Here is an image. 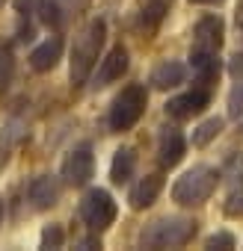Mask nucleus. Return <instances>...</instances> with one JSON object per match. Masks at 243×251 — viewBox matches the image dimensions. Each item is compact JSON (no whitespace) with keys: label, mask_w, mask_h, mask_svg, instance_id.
<instances>
[{"label":"nucleus","mask_w":243,"mask_h":251,"mask_svg":"<svg viewBox=\"0 0 243 251\" xmlns=\"http://www.w3.org/2000/svg\"><path fill=\"white\" fill-rule=\"evenodd\" d=\"M190 68H193L196 80L202 83V89H208L219 77V56L211 50H190Z\"/></svg>","instance_id":"nucleus-15"},{"label":"nucleus","mask_w":243,"mask_h":251,"mask_svg":"<svg viewBox=\"0 0 243 251\" xmlns=\"http://www.w3.org/2000/svg\"><path fill=\"white\" fill-rule=\"evenodd\" d=\"M12 3H15V12L18 15H30L33 9L42 6V0H12Z\"/></svg>","instance_id":"nucleus-26"},{"label":"nucleus","mask_w":243,"mask_h":251,"mask_svg":"<svg viewBox=\"0 0 243 251\" xmlns=\"http://www.w3.org/2000/svg\"><path fill=\"white\" fill-rule=\"evenodd\" d=\"M237 30L243 33V0H240V3H237Z\"/></svg>","instance_id":"nucleus-28"},{"label":"nucleus","mask_w":243,"mask_h":251,"mask_svg":"<svg viewBox=\"0 0 243 251\" xmlns=\"http://www.w3.org/2000/svg\"><path fill=\"white\" fill-rule=\"evenodd\" d=\"M160 189H163V177H160V175H146V177H140V180L134 183L131 195H128L131 210H146V207H152V204L157 201Z\"/></svg>","instance_id":"nucleus-14"},{"label":"nucleus","mask_w":243,"mask_h":251,"mask_svg":"<svg viewBox=\"0 0 243 251\" xmlns=\"http://www.w3.org/2000/svg\"><path fill=\"white\" fill-rule=\"evenodd\" d=\"M128 65H131V59H128V48L116 45V48L101 59V65H98V71H95V77H92V86H95V89H104V86L122 80V77L128 74Z\"/></svg>","instance_id":"nucleus-9"},{"label":"nucleus","mask_w":243,"mask_h":251,"mask_svg":"<svg viewBox=\"0 0 243 251\" xmlns=\"http://www.w3.org/2000/svg\"><path fill=\"white\" fill-rule=\"evenodd\" d=\"M62 180L68 186H86L95 175V157H92V148L89 145H77L65 154L62 160V169H60Z\"/></svg>","instance_id":"nucleus-6"},{"label":"nucleus","mask_w":243,"mask_h":251,"mask_svg":"<svg viewBox=\"0 0 243 251\" xmlns=\"http://www.w3.org/2000/svg\"><path fill=\"white\" fill-rule=\"evenodd\" d=\"M222 175H225L231 183H240V180H243V154H234V157H228V163H225Z\"/></svg>","instance_id":"nucleus-24"},{"label":"nucleus","mask_w":243,"mask_h":251,"mask_svg":"<svg viewBox=\"0 0 243 251\" xmlns=\"http://www.w3.org/2000/svg\"><path fill=\"white\" fill-rule=\"evenodd\" d=\"M27 198L36 210H51L57 201H60V180L51 177V175H39L30 180L27 186Z\"/></svg>","instance_id":"nucleus-12"},{"label":"nucleus","mask_w":243,"mask_h":251,"mask_svg":"<svg viewBox=\"0 0 243 251\" xmlns=\"http://www.w3.org/2000/svg\"><path fill=\"white\" fill-rule=\"evenodd\" d=\"M228 71H231V77H234V80H243V53H234V56H231Z\"/></svg>","instance_id":"nucleus-27"},{"label":"nucleus","mask_w":243,"mask_h":251,"mask_svg":"<svg viewBox=\"0 0 243 251\" xmlns=\"http://www.w3.org/2000/svg\"><path fill=\"white\" fill-rule=\"evenodd\" d=\"M184 151H187V142H184L181 130L163 127L160 136H157V160H160V166L163 169H175L184 160Z\"/></svg>","instance_id":"nucleus-11"},{"label":"nucleus","mask_w":243,"mask_h":251,"mask_svg":"<svg viewBox=\"0 0 243 251\" xmlns=\"http://www.w3.org/2000/svg\"><path fill=\"white\" fill-rule=\"evenodd\" d=\"M0 219H3V198H0Z\"/></svg>","instance_id":"nucleus-30"},{"label":"nucleus","mask_w":243,"mask_h":251,"mask_svg":"<svg viewBox=\"0 0 243 251\" xmlns=\"http://www.w3.org/2000/svg\"><path fill=\"white\" fill-rule=\"evenodd\" d=\"M228 118H234V121L243 118V80H237L228 92Z\"/></svg>","instance_id":"nucleus-21"},{"label":"nucleus","mask_w":243,"mask_h":251,"mask_svg":"<svg viewBox=\"0 0 243 251\" xmlns=\"http://www.w3.org/2000/svg\"><path fill=\"white\" fill-rule=\"evenodd\" d=\"M62 242H65V230L60 225H48L42 230V239H39L42 248H62Z\"/></svg>","instance_id":"nucleus-22"},{"label":"nucleus","mask_w":243,"mask_h":251,"mask_svg":"<svg viewBox=\"0 0 243 251\" xmlns=\"http://www.w3.org/2000/svg\"><path fill=\"white\" fill-rule=\"evenodd\" d=\"M216 183H219V172L216 169H211V166H193V169H187L175 180L172 201L178 207H199V204H205L213 195Z\"/></svg>","instance_id":"nucleus-3"},{"label":"nucleus","mask_w":243,"mask_h":251,"mask_svg":"<svg viewBox=\"0 0 243 251\" xmlns=\"http://www.w3.org/2000/svg\"><path fill=\"white\" fill-rule=\"evenodd\" d=\"M190 3H199V6H216V3H222V0H190Z\"/></svg>","instance_id":"nucleus-29"},{"label":"nucleus","mask_w":243,"mask_h":251,"mask_svg":"<svg viewBox=\"0 0 243 251\" xmlns=\"http://www.w3.org/2000/svg\"><path fill=\"white\" fill-rule=\"evenodd\" d=\"M208 103H211V92L208 89H193V92H184V95L172 98L166 103V115L175 118V121H187V118L205 112Z\"/></svg>","instance_id":"nucleus-10"},{"label":"nucleus","mask_w":243,"mask_h":251,"mask_svg":"<svg viewBox=\"0 0 243 251\" xmlns=\"http://www.w3.org/2000/svg\"><path fill=\"white\" fill-rule=\"evenodd\" d=\"M169 3H172V0H146V6H143V12H140V24H137L146 39L160 27L163 15L169 12Z\"/></svg>","instance_id":"nucleus-18"},{"label":"nucleus","mask_w":243,"mask_h":251,"mask_svg":"<svg viewBox=\"0 0 243 251\" xmlns=\"http://www.w3.org/2000/svg\"><path fill=\"white\" fill-rule=\"evenodd\" d=\"M12 77H15V56H12V48L6 42H0V98L6 95V89L12 86Z\"/></svg>","instance_id":"nucleus-20"},{"label":"nucleus","mask_w":243,"mask_h":251,"mask_svg":"<svg viewBox=\"0 0 243 251\" xmlns=\"http://www.w3.org/2000/svg\"><path fill=\"white\" fill-rule=\"evenodd\" d=\"M146 106H149V92H146V86H140V83L125 86V89L113 98V103H110V115H107L110 130H113V133L131 130L134 124L143 118Z\"/></svg>","instance_id":"nucleus-4"},{"label":"nucleus","mask_w":243,"mask_h":251,"mask_svg":"<svg viewBox=\"0 0 243 251\" xmlns=\"http://www.w3.org/2000/svg\"><path fill=\"white\" fill-rule=\"evenodd\" d=\"M60 59H62V39H60V36H51V39H45L39 48H33V53H30V68L39 71V74H45V71L57 68Z\"/></svg>","instance_id":"nucleus-13"},{"label":"nucleus","mask_w":243,"mask_h":251,"mask_svg":"<svg viewBox=\"0 0 243 251\" xmlns=\"http://www.w3.org/2000/svg\"><path fill=\"white\" fill-rule=\"evenodd\" d=\"M225 216H243V180L234 183V189L228 192V201H225Z\"/></svg>","instance_id":"nucleus-23"},{"label":"nucleus","mask_w":243,"mask_h":251,"mask_svg":"<svg viewBox=\"0 0 243 251\" xmlns=\"http://www.w3.org/2000/svg\"><path fill=\"white\" fill-rule=\"evenodd\" d=\"M222 36H225V24L219 15H202L193 27V48L190 50H211L219 53L222 48Z\"/></svg>","instance_id":"nucleus-8"},{"label":"nucleus","mask_w":243,"mask_h":251,"mask_svg":"<svg viewBox=\"0 0 243 251\" xmlns=\"http://www.w3.org/2000/svg\"><path fill=\"white\" fill-rule=\"evenodd\" d=\"M196 230H199V222L190 216H163L143 227L140 245L143 248H178V245H187L196 236Z\"/></svg>","instance_id":"nucleus-2"},{"label":"nucleus","mask_w":243,"mask_h":251,"mask_svg":"<svg viewBox=\"0 0 243 251\" xmlns=\"http://www.w3.org/2000/svg\"><path fill=\"white\" fill-rule=\"evenodd\" d=\"M134 169H137V151L134 148H119L113 154V163H110V180L113 183H128L134 177Z\"/></svg>","instance_id":"nucleus-17"},{"label":"nucleus","mask_w":243,"mask_h":251,"mask_svg":"<svg viewBox=\"0 0 243 251\" xmlns=\"http://www.w3.org/2000/svg\"><path fill=\"white\" fill-rule=\"evenodd\" d=\"M104 39H107V24L101 18H92L74 36L71 59H68V80H71L74 89H80L92 77V71H95V65L101 59V50H104Z\"/></svg>","instance_id":"nucleus-1"},{"label":"nucleus","mask_w":243,"mask_h":251,"mask_svg":"<svg viewBox=\"0 0 243 251\" xmlns=\"http://www.w3.org/2000/svg\"><path fill=\"white\" fill-rule=\"evenodd\" d=\"M184 77H187L184 62H178V59H163V62L152 71V86H154V89H160V92H166V89L181 86V83H184Z\"/></svg>","instance_id":"nucleus-16"},{"label":"nucleus","mask_w":243,"mask_h":251,"mask_svg":"<svg viewBox=\"0 0 243 251\" xmlns=\"http://www.w3.org/2000/svg\"><path fill=\"white\" fill-rule=\"evenodd\" d=\"M89 3H92V0H42V6H39L42 24L60 30V27H65L71 18H77L80 12H86Z\"/></svg>","instance_id":"nucleus-7"},{"label":"nucleus","mask_w":243,"mask_h":251,"mask_svg":"<svg viewBox=\"0 0 243 251\" xmlns=\"http://www.w3.org/2000/svg\"><path fill=\"white\" fill-rule=\"evenodd\" d=\"M83 225L92 230V233H101L107 230L113 222H116V201L107 189H89L83 198H80V207H77Z\"/></svg>","instance_id":"nucleus-5"},{"label":"nucleus","mask_w":243,"mask_h":251,"mask_svg":"<svg viewBox=\"0 0 243 251\" xmlns=\"http://www.w3.org/2000/svg\"><path fill=\"white\" fill-rule=\"evenodd\" d=\"M3 3H6V0H0V9H3Z\"/></svg>","instance_id":"nucleus-31"},{"label":"nucleus","mask_w":243,"mask_h":251,"mask_svg":"<svg viewBox=\"0 0 243 251\" xmlns=\"http://www.w3.org/2000/svg\"><path fill=\"white\" fill-rule=\"evenodd\" d=\"M222 127H225V121H222V118H208V121H202L199 127L193 130V148H205V145H211V142L222 133Z\"/></svg>","instance_id":"nucleus-19"},{"label":"nucleus","mask_w":243,"mask_h":251,"mask_svg":"<svg viewBox=\"0 0 243 251\" xmlns=\"http://www.w3.org/2000/svg\"><path fill=\"white\" fill-rule=\"evenodd\" d=\"M205 248H234V233H228V230L211 233V236L205 239Z\"/></svg>","instance_id":"nucleus-25"}]
</instances>
